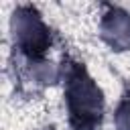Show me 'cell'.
I'll return each mask as SVG.
<instances>
[{
	"instance_id": "3957f363",
	"label": "cell",
	"mask_w": 130,
	"mask_h": 130,
	"mask_svg": "<svg viewBox=\"0 0 130 130\" xmlns=\"http://www.w3.org/2000/svg\"><path fill=\"white\" fill-rule=\"evenodd\" d=\"M102 37L116 51L128 49L130 47V14L120 8L108 10L102 20Z\"/></svg>"
},
{
	"instance_id": "5b68a950",
	"label": "cell",
	"mask_w": 130,
	"mask_h": 130,
	"mask_svg": "<svg viewBox=\"0 0 130 130\" xmlns=\"http://www.w3.org/2000/svg\"><path fill=\"white\" fill-rule=\"evenodd\" d=\"M116 124L120 130H130V100L122 102V106L116 112Z\"/></svg>"
},
{
	"instance_id": "277c9868",
	"label": "cell",
	"mask_w": 130,
	"mask_h": 130,
	"mask_svg": "<svg viewBox=\"0 0 130 130\" xmlns=\"http://www.w3.org/2000/svg\"><path fill=\"white\" fill-rule=\"evenodd\" d=\"M30 65H32L30 67V75H32L35 81H39V83H51V81L57 79V69H55L53 63L35 59Z\"/></svg>"
},
{
	"instance_id": "6da1fadb",
	"label": "cell",
	"mask_w": 130,
	"mask_h": 130,
	"mask_svg": "<svg viewBox=\"0 0 130 130\" xmlns=\"http://www.w3.org/2000/svg\"><path fill=\"white\" fill-rule=\"evenodd\" d=\"M67 108L77 130H93L102 118V93L83 69L75 67L67 81Z\"/></svg>"
},
{
	"instance_id": "7a4b0ae2",
	"label": "cell",
	"mask_w": 130,
	"mask_h": 130,
	"mask_svg": "<svg viewBox=\"0 0 130 130\" xmlns=\"http://www.w3.org/2000/svg\"><path fill=\"white\" fill-rule=\"evenodd\" d=\"M14 43L28 55L39 57L49 47V28L35 8L22 6L12 14L10 20Z\"/></svg>"
}]
</instances>
